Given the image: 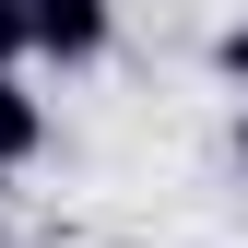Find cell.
<instances>
[{
	"instance_id": "1",
	"label": "cell",
	"mask_w": 248,
	"mask_h": 248,
	"mask_svg": "<svg viewBox=\"0 0 248 248\" xmlns=\"http://www.w3.org/2000/svg\"><path fill=\"white\" fill-rule=\"evenodd\" d=\"M118 47V0H36V59L47 71H95Z\"/></svg>"
},
{
	"instance_id": "2",
	"label": "cell",
	"mask_w": 248,
	"mask_h": 248,
	"mask_svg": "<svg viewBox=\"0 0 248 248\" xmlns=\"http://www.w3.org/2000/svg\"><path fill=\"white\" fill-rule=\"evenodd\" d=\"M36 154H47V95H36L24 71H0V177L36 166Z\"/></svg>"
},
{
	"instance_id": "3",
	"label": "cell",
	"mask_w": 248,
	"mask_h": 248,
	"mask_svg": "<svg viewBox=\"0 0 248 248\" xmlns=\"http://www.w3.org/2000/svg\"><path fill=\"white\" fill-rule=\"evenodd\" d=\"M213 83H225V95H248V12L213 24Z\"/></svg>"
},
{
	"instance_id": "4",
	"label": "cell",
	"mask_w": 248,
	"mask_h": 248,
	"mask_svg": "<svg viewBox=\"0 0 248 248\" xmlns=\"http://www.w3.org/2000/svg\"><path fill=\"white\" fill-rule=\"evenodd\" d=\"M36 59V0H0V71Z\"/></svg>"
},
{
	"instance_id": "5",
	"label": "cell",
	"mask_w": 248,
	"mask_h": 248,
	"mask_svg": "<svg viewBox=\"0 0 248 248\" xmlns=\"http://www.w3.org/2000/svg\"><path fill=\"white\" fill-rule=\"evenodd\" d=\"M225 154H236V177H248V95H236V142H225Z\"/></svg>"
}]
</instances>
